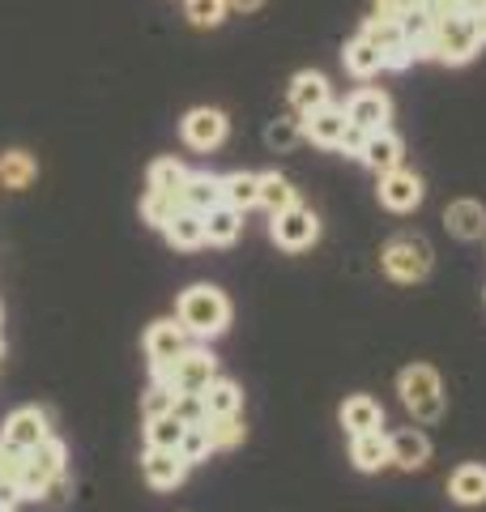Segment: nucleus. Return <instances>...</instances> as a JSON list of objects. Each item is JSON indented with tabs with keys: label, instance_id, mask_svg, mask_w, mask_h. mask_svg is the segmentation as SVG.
<instances>
[{
	"label": "nucleus",
	"instance_id": "23",
	"mask_svg": "<svg viewBox=\"0 0 486 512\" xmlns=\"http://www.w3.org/2000/svg\"><path fill=\"white\" fill-rule=\"evenodd\" d=\"M188 210H197V214H209L214 205H222V175H209V171H197V175H188V184H184V197H180Z\"/></svg>",
	"mask_w": 486,
	"mask_h": 512
},
{
	"label": "nucleus",
	"instance_id": "11",
	"mask_svg": "<svg viewBox=\"0 0 486 512\" xmlns=\"http://www.w3.org/2000/svg\"><path fill=\"white\" fill-rule=\"evenodd\" d=\"M141 474H145V483H150L154 491H171V487L184 483L188 461L180 457V448H145Z\"/></svg>",
	"mask_w": 486,
	"mask_h": 512
},
{
	"label": "nucleus",
	"instance_id": "31",
	"mask_svg": "<svg viewBox=\"0 0 486 512\" xmlns=\"http://www.w3.org/2000/svg\"><path fill=\"white\" fill-rule=\"evenodd\" d=\"M184 440V423L175 414H158V419H145V444L150 448H180Z\"/></svg>",
	"mask_w": 486,
	"mask_h": 512
},
{
	"label": "nucleus",
	"instance_id": "25",
	"mask_svg": "<svg viewBox=\"0 0 486 512\" xmlns=\"http://www.w3.org/2000/svg\"><path fill=\"white\" fill-rule=\"evenodd\" d=\"M342 60H346V73H354V77H376L384 69V52L371 39H363V35H354L346 43Z\"/></svg>",
	"mask_w": 486,
	"mask_h": 512
},
{
	"label": "nucleus",
	"instance_id": "27",
	"mask_svg": "<svg viewBox=\"0 0 486 512\" xmlns=\"http://www.w3.org/2000/svg\"><path fill=\"white\" fill-rule=\"evenodd\" d=\"M448 495L457 504H486V466H461L452 474Z\"/></svg>",
	"mask_w": 486,
	"mask_h": 512
},
{
	"label": "nucleus",
	"instance_id": "38",
	"mask_svg": "<svg viewBox=\"0 0 486 512\" xmlns=\"http://www.w3.org/2000/svg\"><path fill=\"white\" fill-rule=\"evenodd\" d=\"M171 414H175V419H180L184 427H197V423L209 419V410H205V397H201V393H175Z\"/></svg>",
	"mask_w": 486,
	"mask_h": 512
},
{
	"label": "nucleus",
	"instance_id": "21",
	"mask_svg": "<svg viewBox=\"0 0 486 512\" xmlns=\"http://www.w3.org/2000/svg\"><path fill=\"white\" fill-rule=\"evenodd\" d=\"M342 427L350 431V436H363V431H380V427H384V406L371 402L367 393L346 397V406H342Z\"/></svg>",
	"mask_w": 486,
	"mask_h": 512
},
{
	"label": "nucleus",
	"instance_id": "33",
	"mask_svg": "<svg viewBox=\"0 0 486 512\" xmlns=\"http://www.w3.org/2000/svg\"><path fill=\"white\" fill-rule=\"evenodd\" d=\"M209 427V440H214V448H235L243 444V423L239 414H214V419H205Z\"/></svg>",
	"mask_w": 486,
	"mask_h": 512
},
{
	"label": "nucleus",
	"instance_id": "7",
	"mask_svg": "<svg viewBox=\"0 0 486 512\" xmlns=\"http://www.w3.org/2000/svg\"><path fill=\"white\" fill-rule=\"evenodd\" d=\"M316 235H320V218L312 210H303V205H290V210L273 214V244L286 248V252L312 248Z\"/></svg>",
	"mask_w": 486,
	"mask_h": 512
},
{
	"label": "nucleus",
	"instance_id": "48",
	"mask_svg": "<svg viewBox=\"0 0 486 512\" xmlns=\"http://www.w3.org/2000/svg\"><path fill=\"white\" fill-rule=\"evenodd\" d=\"M0 359H5V346H0Z\"/></svg>",
	"mask_w": 486,
	"mask_h": 512
},
{
	"label": "nucleus",
	"instance_id": "13",
	"mask_svg": "<svg viewBox=\"0 0 486 512\" xmlns=\"http://www.w3.org/2000/svg\"><path fill=\"white\" fill-rule=\"evenodd\" d=\"M388 116H393V103H388L384 90H359L350 94L346 103V120L363 133H376V128H388Z\"/></svg>",
	"mask_w": 486,
	"mask_h": 512
},
{
	"label": "nucleus",
	"instance_id": "19",
	"mask_svg": "<svg viewBox=\"0 0 486 512\" xmlns=\"http://www.w3.org/2000/svg\"><path fill=\"white\" fill-rule=\"evenodd\" d=\"M324 103H333L324 73H312V69L295 73V82H290V107H295L299 116H307V111H316V107H324Z\"/></svg>",
	"mask_w": 486,
	"mask_h": 512
},
{
	"label": "nucleus",
	"instance_id": "20",
	"mask_svg": "<svg viewBox=\"0 0 486 512\" xmlns=\"http://www.w3.org/2000/svg\"><path fill=\"white\" fill-rule=\"evenodd\" d=\"M388 453H393V466L401 470H423L427 457H431V444L423 431H397V436H388Z\"/></svg>",
	"mask_w": 486,
	"mask_h": 512
},
{
	"label": "nucleus",
	"instance_id": "9",
	"mask_svg": "<svg viewBox=\"0 0 486 512\" xmlns=\"http://www.w3.org/2000/svg\"><path fill=\"white\" fill-rule=\"evenodd\" d=\"M423 180H418L414 171H405V167H393V171H384L380 175V205H388L393 214H410L418 210V201H423Z\"/></svg>",
	"mask_w": 486,
	"mask_h": 512
},
{
	"label": "nucleus",
	"instance_id": "46",
	"mask_svg": "<svg viewBox=\"0 0 486 512\" xmlns=\"http://www.w3.org/2000/svg\"><path fill=\"white\" fill-rule=\"evenodd\" d=\"M469 18H474V26H478V39L486 43V9H478V13H469Z\"/></svg>",
	"mask_w": 486,
	"mask_h": 512
},
{
	"label": "nucleus",
	"instance_id": "28",
	"mask_svg": "<svg viewBox=\"0 0 486 512\" xmlns=\"http://www.w3.org/2000/svg\"><path fill=\"white\" fill-rule=\"evenodd\" d=\"M35 175H39V167H35V158H30L26 150H5L0 154V184L5 188L22 192V188H30Z\"/></svg>",
	"mask_w": 486,
	"mask_h": 512
},
{
	"label": "nucleus",
	"instance_id": "17",
	"mask_svg": "<svg viewBox=\"0 0 486 512\" xmlns=\"http://www.w3.org/2000/svg\"><path fill=\"white\" fill-rule=\"evenodd\" d=\"M162 235H167V244H171V248H201V244H205V214H197V210H188V205H180V210L167 218Z\"/></svg>",
	"mask_w": 486,
	"mask_h": 512
},
{
	"label": "nucleus",
	"instance_id": "39",
	"mask_svg": "<svg viewBox=\"0 0 486 512\" xmlns=\"http://www.w3.org/2000/svg\"><path fill=\"white\" fill-rule=\"evenodd\" d=\"M265 141H269L273 150H295L299 141H303V124L299 120H273L265 128Z\"/></svg>",
	"mask_w": 486,
	"mask_h": 512
},
{
	"label": "nucleus",
	"instance_id": "41",
	"mask_svg": "<svg viewBox=\"0 0 486 512\" xmlns=\"http://www.w3.org/2000/svg\"><path fill=\"white\" fill-rule=\"evenodd\" d=\"M423 0H376V18H388V22H401L410 9H418Z\"/></svg>",
	"mask_w": 486,
	"mask_h": 512
},
{
	"label": "nucleus",
	"instance_id": "42",
	"mask_svg": "<svg viewBox=\"0 0 486 512\" xmlns=\"http://www.w3.org/2000/svg\"><path fill=\"white\" fill-rule=\"evenodd\" d=\"M423 9L431 13L435 22H440V18H452V13H465V9H461V0H423Z\"/></svg>",
	"mask_w": 486,
	"mask_h": 512
},
{
	"label": "nucleus",
	"instance_id": "18",
	"mask_svg": "<svg viewBox=\"0 0 486 512\" xmlns=\"http://www.w3.org/2000/svg\"><path fill=\"white\" fill-rule=\"evenodd\" d=\"M350 461H354V466H359L363 474H376V470H384V466H393V453H388V436H384V431H363V436H354Z\"/></svg>",
	"mask_w": 486,
	"mask_h": 512
},
{
	"label": "nucleus",
	"instance_id": "36",
	"mask_svg": "<svg viewBox=\"0 0 486 512\" xmlns=\"http://www.w3.org/2000/svg\"><path fill=\"white\" fill-rule=\"evenodd\" d=\"M184 201H175L167 197V192H145V201H141V218L150 222V227H167V218L180 210Z\"/></svg>",
	"mask_w": 486,
	"mask_h": 512
},
{
	"label": "nucleus",
	"instance_id": "43",
	"mask_svg": "<svg viewBox=\"0 0 486 512\" xmlns=\"http://www.w3.org/2000/svg\"><path fill=\"white\" fill-rule=\"evenodd\" d=\"M363 141H367V133H363V128H346V137H342V146H337V150H346V154H354V158H359L363 154Z\"/></svg>",
	"mask_w": 486,
	"mask_h": 512
},
{
	"label": "nucleus",
	"instance_id": "15",
	"mask_svg": "<svg viewBox=\"0 0 486 512\" xmlns=\"http://www.w3.org/2000/svg\"><path fill=\"white\" fill-rule=\"evenodd\" d=\"M401 154H405L401 137H397V133H388V128H376V133H367V141H363L359 163H367L376 175H384V171L401 167Z\"/></svg>",
	"mask_w": 486,
	"mask_h": 512
},
{
	"label": "nucleus",
	"instance_id": "44",
	"mask_svg": "<svg viewBox=\"0 0 486 512\" xmlns=\"http://www.w3.org/2000/svg\"><path fill=\"white\" fill-rule=\"evenodd\" d=\"M22 500V491H18V483H5V478H0V508H13Z\"/></svg>",
	"mask_w": 486,
	"mask_h": 512
},
{
	"label": "nucleus",
	"instance_id": "14",
	"mask_svg": "<svg viewBox=\"0 0 486 512\" xmlns=\"http://www.w3.org/2000/svg\"><path fill=\"white\" fill-rule=\"evenodd\" d=\"M47 436H52V427H47V414L35 410V406H22V410H13L9 414V423H5V436L0 440H9V444H18V448H39Z\"/></svg>",
	"mask_w": 486,
	"mask_h": 512
},
{
	"label": "nucleus",
	"instance_id": "29",
	"mask_svg": "<svg viewBox=\"0 0 486 512\" xmlns=\"http://www.w3.org/2000/svg\"><path fill=\"white\" fill-rule=\"evenodd\" d=\"M201 397H205V410H209V419L214 414H239V406H243V393H239V384L235 380H209L205 389H201Z\"/></svg>",
	"mask_w": 486,
	"mask_h": 512
},
{
	"label": "nucleus",
	"instance_id": "37",
	"mask_svg": "<svg viewBox=\"0 0 486 512\" xmlns=\"http://www.w3.org/2000/svg\"><path fill=\"white\" fill-rule=\"evenodd\" d=\"M431 26H435V18H431V13H427L423 5H418V9H410V13H405V18H401V35H405V43H410L414 52H418V47L427 43Z\"/></svg>",
	"mask_w": 486,
	"mask_h": 512
},
{
	"label": "nucleus",
	"instance_id": "8",
	"mask_svg": "<svg viewBox=\"0 0 486 512\" xmlns=\"http://www.w3.org/2000/svg\"><path fill=\"white\" fill-rule=\"evenodd\" d=\"M188 350V329L180 320H158L145 333V355H150V372H162V367H171Z\"/></svg>",
	"mask_w": 486,
	"mask_h": 512
},
{
	"label": "nucleus",
	"instance_id": "24",
	"mask_svg": "<svg viewBox=\"0 0 486 512\" xmlns=\"http://www.w3.org/2000/svg\"><path fill=\"white\" fill-rule=\"evenodd\" d=\"M222 201L235 205V210H252V205H261V175H252V171L222 175Z\"/></svg>",
	"mask_w": 486,
	"mask_h": 512
},
{
	"label": "nucleus",
	"instance_id": "34",
	"mask_svg": "<svg viewBox=\"0 0 486 512\" xmlns=\"http://www.w3.org/2000/svg\"><path fill=\"white\" fill-rule=\"evenodd\" d=\"M359 35L376 43L380 52H393L397 43H405V35H401V22H388V18H367Z\"/></svg>",
	"mask_w": 486,
	"mask_h": 512
},
{
	"label": "nucleus",
	"instance_id": "4",
	"mask_svg": "<svg viewBox=\"0 0 486 512\" xmlns=\"http://www.w3.org/2000/svg\"><path fill=\"white\" fill-rule=\"evenodd\" d=\"M431 261H435V252L423 235H397L380 252V265L393 282H423L431 274Z\"/></svg>",
	"mask_w": 486,
	"mask_h": 512
},
{
	"label": "nucleus",
	"instance_id": "3",
	"mask_svg": "<svg viewBox=\"0 0 486 512\" xmlns=\"http://www.w3.org/2000/svg\"><path fill=\"white\" fill-rule=\"evenodd\" d=\"M397 393L405 410L414 414L418 423H435L444 419V384H440V372L427 363H410L405 372L397 376Z\"/></svg>",
	"mask_w": 486,
	"mask_h": 512
},
{
	"label": "nucleus",
	"instance_id": "26",
	"mask_svg": "<svg viewBox=\"0 0 486 512\" xmlns=\"http://www.w3.org/2000/svg\"><path fill=\"white\" fill-rule=\"evenodd\" d=\"M188 175H192V171L180 163V158H158V163L150 167V192H167V197L180 201Z\"/></svg>",
	"mask_w": 486,
	"mask_h": 512
},
{
	"label": "nucleus",
	"instance_id": "40",
	"mask_svg": "<svg viewBox=\"0 0 486 512\" xmlns=\"http://www.w3.org/2000/svg\"><path fill=\"white\" fill-rule=\"evenodd\" d=\"M171 406H175V389H167V384H150V393L141 397V414L145 419H158V414H171Z\"/></svg>",
	"mask_w": 486,
	"mask_h": 512
},
{
	"label": "nucleus",
	"instance_id": "47",
	"mask_svg": "<svg viewBox=\"0 0 486 512\" xmlns=\"http://www.w3.org/2000/svg\"><path fill=\"white\" fill-rule=\"evenodd\" d=\"M461 9L465 13H478V9H486V0H461Z\"/></svg>",
	"mask_w": 486,
	"mask_h": 512
},
{
	"label": "nucleus",
	"instance_id": "32",
	"mask_svg": "<svg viewBox=\"0 0 486 512\" xmlns=\"http://www.w3.org/2000/svg\"><path fill=\"white\" fill-rule=\"evenodd\" d=\"M226 0H184V18L192 22V26H201V30H214V26H222L226 22Z\"/></svg>",
	"mask_w": 486,
	"mask_h": 512
},
{
	"label": "nucleus",
	"instance_id": "45",
	"mask_svg": "<svg viewBox=\"0 0 486 512\" xmlns=\"http://www.w3.org/2000/svg\"><path fill=\"white\" fill-rule=\"evenodd\" d=\"M226 5H231L235 13H256V9L265 5V0H226Z\"/></svg>",
	"mask_w": 486,
	"mask_h": 512
},
{
	"label": "nucleus",
	"instance_id": "10",
	"mask_svg": "<svg viewBox=\"0 0 486 512\" xmlns=\"http://www.w3.org/2000/svg\"><path fill=\"white\" fill-rule=\"evenodd\" d=\"M299 124H303V137L312 141V146H324V150H337V146H342V137H346V128H350L346 107H333V103L307 111Z\"/></svg>",
	"mask_w": 486,
	"mask_h": 512
},
{
	"label": "nucleus",
	"instance_id": "22",
	"mask_svg": "<svg viewBox=\"0 0 486 512\" xmlns=\"http://www.w3.org/2000/svg\"><path fill=\"white\" fill-rule=\"evenodd\" d=\"M239 231H243V210H235V205H214V210L205 214V244H218V248H226V244H235L239 239Z\"/></svg>",
	"mask_w": 486,
	"mask_h": 512
},
{
	"label": "nucleus",
	"instance_id": "6",
	"mask_svg": "<svg viewBox=\"0 0 486 512\" xmlns=\"http://www.w3.org/2000/svg\"><path fill=\"white\" fill-rule=\"evenodd\" d=\"M214 367H218V359L209 355V350L188 346L171 367L154 372V380H158V384H167V389H175V393H201L205 384L214 380Z\"/></svg>",
	"mask_w": 486,
	"mask_h": 512
},
{
	"label": "nucleus",
	"instance_id": "1",
	"mask_svg": "<svg viewBox=\"0 0 486 512\" xmlns=\"http://www.w3.org/2000/svg\"><path fill=\"white\" fill-rule=\"evenodd\" d=\"M482 52L478 26L469 13H452V18H440L431 26L427 43L418 47V60H440V64H469Z\"/></svg>",
	"mask_w": 486,
	"mask_h": 512
},
{
	"label": "nucleus",
	"instance_id": "16",
	"mask_svg": "<svg viewBox=\"0 0 486 512\" xmlns=\"http://www.w3.org/2000/svg\"><path fill=\"white\" fill-rule=\"evenodd\" d=\"M444 222H448V231L457 239H482L486 235V205L461 197V201H452L444 210Z\"/></svg>",
	"mask_w": 486,
	"mask_h": 512
},
{
	"label": "nucleus",
	"instance_id": "5",
	"mask_svg": "<svg viewBox=\"0 0 486 512\" xmlns=\"http://www.w3.org/2000/svg\"><path fill=\"white\" fill-rule=\"evenodd\" d=\"M64 461H69V448H64V440H56V436H47L39 448H30V453H26V466H22V474H18L22 500H39V495L47 491V483L64 474Z\"/></svg>",
	"mask_w": 486,
	"mask_h": 512
},
{
	"label": "nucleus",
	"instance_id": "49",
	"mask_svg": "<svg viewBox=\"0 0 486 512\" xmlns=\"http://www.w3.org/2000/svg\"><path fill=\"white\" fill-rule=\"evenodd\" d=\"M0 512H13V508H0Z\"/></svg>",
	"mask_w": 486,
	"mask_h": 512
},
{
	"label": "nucleus",
	"instance_id": "30",
	"mask_svg": "<svg viewBox=\"0 0 486 512\" xmlns=\"http://www.w3.org/2000/svg\"><path fill=\"white\" fill-rule=\"evenodd\" d=\"M261 205L269 214H282V210H290V205H299V192L290 188L286 175L269 171V175H261Z\"/></svg>",
	"mask_w": 486,
	"mask_h": 512
},
{
	"label": "nucleus",
	"instance_id": "12",
	"mask_svg": "<svg viewBox=\"0 0 486 512\" xmlns=\"http://www.w3.org/2000/svg\"><path fill=\"white\" fill-rule=\"evenodd\" d=\"M180 133L192 150H218L226 141V116L218 107H192L180 124Z\"/></svg>",
	"mask_w": 486,
	"mask_h": 512
},
{
	"label": "nucleus",
	"instance_id": "35",
	"mask_svg": "<svg viewBox=\"0 0 486 512\" xmlns=\"http://www.w3.org/2000/svg\"><path fill=\"white\" fill-rule=\"evenodd\" d=\"M209 453H214V440H209V427H205V423H197V427H184L180 457L188 461V466H197V461H205Z\"/></svg>",
	"mask_w": 486,
	"mask_h": 512
},
{
	"label": "nucleus",
	"instance_id": "2",
	"mask_svg": "<svg viewBox=\"0 0 486 512\" xmlns=\"http://www.w3.org/2000/svg\"><path fill=\"white\" fill-rule=\"evenodd\" d=\"M180 325L192 338H218L231 325V303L214 286H192L180 295Z\"/></svg>",
	"mask_w": 486,
	"mask_h": 512
}]
</instances>
